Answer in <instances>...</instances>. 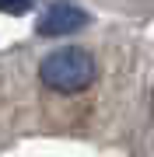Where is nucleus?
I'll return each instance as SVG.
<instances>
[{
    "instance_id": "1",
    "label": "nucleus",
    "mask_w": 154,
    "mask_h": 157,
    "mask_svg": "<svg viewBox=\"0 0 154 157\" xmlns=\"http://www.w3.org/2000/svg\"><path fill=\"white\" fill-rule=\"evenodd\" d=\"M39 77H42V84L53 87V91L77 94V91L91 87V80H95V59H91L88 49H77V45L56 49V52H49V56L42 59Z\"/></svg>"
},
{
    "instance_id": "2",
    "label": "nucleus",
    "mask_w": 154,
    "mask_h": 157,
    "mask_svg": "<svg viewBox=\"0 0 154 157\" xmlns=\"http://www.w3.org/2000/svg\"><path fill=\"white\" fill-rule=\"evenodd\" d=\"M88 25V14L74 4H56L42 14L39 21V35H70V32H81Z\"/></svg>"
},
{
    "instance_id": "3",
    "label": "nucleus",
    "mask_w": 154,
    "mask_h": 157,
    "mask_svg": "<svg viewBox=\"0 0 154 157\" xmlns=\"http://www.w3.org/2000/svg\"><path fill=\"white\" fill-rule=\"evenodd\" d=\"M32 0H0V14H28Z\"/></svg>"
},
{
    "instance_id": "4",
    "label": "nucleus",
    "mask_w": 154,
    "mask_h": 157,
    "mask_svg": "<svg viewBox=\"0 0 154 157\" xmlns=\"http://www.w3.org/2000/svg\"><path fill=\"white\" fill-rule=\"evenodd\" d=\"M151 101H154V94H151Z\"/></svg>"
}]
</instances>
